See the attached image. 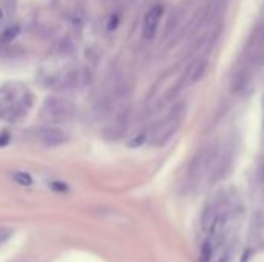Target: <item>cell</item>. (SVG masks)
<instances>
[{
	"mask_svg": "<svg viewBox=\"0 0 264 262\" xmlns=\"http://www.w3.org/2000/svg\"><path fill=\"white\" fill-rule=\"evenodd\" d=\"M48 187L56 193H68L70 191V187H68L65 182H61V181H53V182L48 183Z\"/></svg>",
	"mask_w": 264,
	"mask_h": 262,
	"instance_id": "13",
	"label": "cell"
},
{
	"mask_svg": "<svg viewBox=\"0 0 264 262\" xmlns=\"http://www.w3.org/2000/svg\"><path fill=\"white\" fill-rule=\"evenodd\" d=\"M178 127H179V119L176 116H170V118H167L154 128L153 134L149 136V142L152 145H156V147H161V145L170 141V138L176 133Z\"/></svg>",
	"mask_w": 264,
	"mask_h": 262,
	"instance_id": "3",
	"label": "cell"
},
{
	"mask_svg": "<svg viewBox=\"0 0 264 262\" xmlns=\"http://www.w3.org/2000/svg\"><path fill=\"white\" fill-rule=\"evenodd\" d=\"M235 253H237V239H232L229 244L222 248L217 262H233Z\"/></svg>",
	"mask_w": 264,
	"mask_h": 262,
	"instance_id": "9",
	"label": "cell"
},
{
	"mask_svg": "<svg viewBox=\"0 0 264 262\" xmlns=\"http://www.w3.org/2000/svg\"><path fill=\"white\" fill-rule=\"evenodd\" d=\"M164 16V6L156 3L153 5L149 11L144 16V22H142V36L145 40H152L154 39L156 33L159 30V25Z\"/></svg>",
	"mask_w": 264,
	"mask_h": 262,
	"instance_id": "4",
	"label": "cell"
},
{
	"mask_svg": "<svg viewBox=\"0 0 264 262\" xmlns=\"http://www.w3.org/2000/svg\"><path fill=\"white\" fill-rule=\"evenodd\" d=\"M74 116V105L65 98H46L42 108L41 118L48 125H61L70 121Z\"/></svg>",
	"mask_w": 264,
	"mask_h": 262,
	"instance_id": "1",
	"label": "cell"
},
{
	"mask_svg": "<svg viewBox=\"0 0 264 262\" xmlns=\"http://www.w3.org/2000/svg\"><path fill=\"white\" fill-rule=\"evenodd\" d=\"M252 79V66L246 65V66H242L241 70L235 74L233 77V81H232V90L235 93H241L246 86L249 85Z\"/></svg>",
	"mask_w": 264,
	"mask_h": 262,
	"instance_id": "7",
	"label": "cell"
},
{
	"mask_svg": "<svg viewBox=\"0 0 264 262\" xmlns=\"http://www.w3.org/2000/svg\"><path fill=\"white\" fill-rule=\"evenodd\" d=\"M217 147H205L199 153L195 154V158L190 162L187 178L190 183H197L201 182L205 176L213 171L217 161L220 158V154L217 151Z\"/></svg>",
	"mask_w": 264,
	"mask_h": 262,
	"instance_id": "2",
	"label": "cell"
},
{
	"mask_svg": "<svg viewBox=\"0 0 264 262\" xmlns=\"http://www.w3.org/2000/svg\"><path fill=\"white\" fill-rule=\"evenodd\" d=\"M13 181L16 183H19V185H22V187L33 185V178L25 171H14L13 173Z\"/></svg>",
	"mask_w": 264,
	"mask_h": 262,
	"instance_id": "11",
	"label": "cell"
},
{
	"mask_svg": "<svg viewBox=\"0 0 264 262\" xmlns=\"http://www.w3.org/2000/svg\"><path fill=\"white\" fill-rule=\"evenodd\" d=\"M19 33H21V26L19 25H13V26H8L5 28V30L2 31V34H0V43H9L13 42L14 39L19 36Z\"/></svg>",
	"mask_w": 264,
	"mask_h": 262,
	"instance_id": "10",
	"label": "cell"
},
{
	"mask_svg": "<svg viewBox=\"0 0 264 262\" xmlns=\"http://www.w3.org/2000/svg\"><path fill=\"white\" fill-rule=\"evenodd\" d=\"M149 142V134L147 133H138V134H134L133 138L129 141V147L132 148H139L142 147L144 143Z\"/></svg>",
	"mask_w": 264,
	"mask_h": 262,
	"instance_id": "12",
	"label": "cell"
},
{
	"mask_svg": "<svg viewBox=\"0 0 264 262\" xmlns=\"http://www.w3.org/2000/svg\"><path fill=\"white\" fill-rule=\"evenodd\" d=\"M66 139H68L66 134L62 130H59L56 127H50V125L39 133V141H41L45 147H50V148L51 147H59V145L65 143Z\"/></svg>",
	"mask_w": 264,
	"mask_h": 262,
	"instance_id": "5",
	"label": "cell"
},
{
	"mask_svg": "<svg viewBox=\"0 0 264 262\" xmlns=\"http://www.w3.org/2000/svg\"><path fill=\"white\" fill-rule=\"evenodd\" d=\"M119 22H121V16L114 13V14H111V17L109 19V23H107V28H109L110 31H113V30H116V28H117Z\"/></svg>",
	"mask_w": 264,
	"mask_h": 262,
	"instance_id": "14",
	"label": "cell"
},
{
	"mask_svg": "<svg viewBox=\"0 0 264 262\" xmlns=\"http://www.w3.org/2000/svg\"><path fill=\"white\" fill-rule=\"evenodd\" d=\"M215 255V242L207 238L202 244H201V250H199V262H210L212 258Z\"/></svg>",
	"mask_w": 264,
	"mask_h": 262,
	"instance_id": "8",
	"label": "cell"
},
{
	"mask_svg": "<svg viewBox=\"0 0 264 262\" xmlns=\"http://www.w3.org/2000/svg\"><path fill=\"white\" fill-rule=\"evenodd\" d=\"M207 68H209V60L207 59H204V57L197 59L190 65L187 74H185V76H187V82L189 83L199 82L202 77L205 76V73H207Z\"/></svg>",
	"mask_w": 264,
	"mask_h": 262,
	"instance_id": "6",
	"label": "cell"
}]
</instances>
